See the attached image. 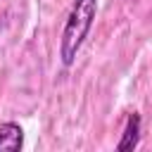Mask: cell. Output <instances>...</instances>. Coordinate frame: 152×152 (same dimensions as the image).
Instances as JSON below:
<instances>
[{"instance_id":"3957f363","label":"cell","mask_w":152,"mask_h":152,"mask_svg":"<svg viewBox=\"0 0 152 152\" xmlns=\"http://www.w3.org/2000/svg\"><path fill=\"white\" fill-rule=\"evenodd\" d=\"M24 147V131L14 121L0 124V150L2 152H19Z\"/></svg>"},{"instance_id":"6da1fadb","label":"cell","mask_w":152,"mask_h":152,"mask_svg":"<svg viewBox=\"0 0 152 152\" xmlns=\"http://www.w3.org/2000/svg\"><path fill=\"white\" fill-rule=\"evenodd\" d=\"M95 14H97V0H74L59 38V59L64 66H71L76 62V55L95 24Z\"/></svg>"},{"instance_id":"7a4b0ae2","label":"cell","mask_w":152,"mask_h":152,"mask_svg":"<svg viewBox=\"0 0 152 152\" xmlns=\"http://www.w3.org/2000/svg\"><path fill=\"white\" fill-rule=\"evenodd\" d=\"M140 128H142V119L138 112H131L126 116V126H124V133H121V140L116 142V150L119 152H128V150H135L140 145Z\"/></svg>"}]
</instances>
